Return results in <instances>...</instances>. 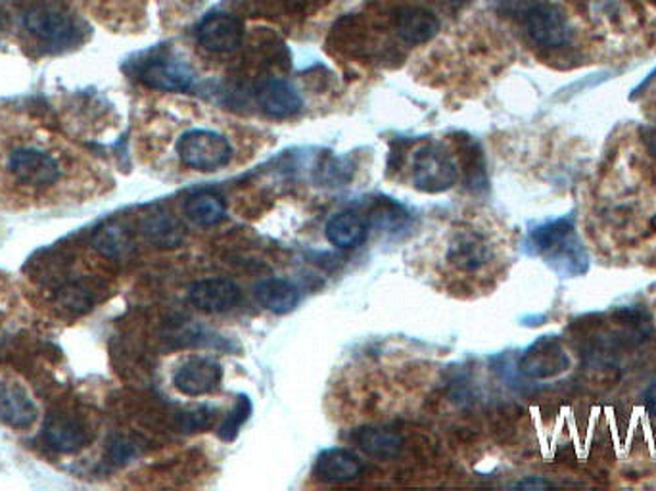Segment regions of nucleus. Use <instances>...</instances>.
Segmentation results:
<instances>
[{
  "instance_id": "nucleus-1",
  "label": "nucleus",
  "mask_w": 656,
  "mask_h": 491,
  "mask_svg": "<svg viewBox=\"0 0 656 491\" xmlns=\"http://www.w3.org/2000/svg\"><path fill=\"white\" fill-rule=\"evenodd\" d=\"M106 186L108 175L93 158L47 133L0 135V209L73 206L101 196Z\"/></svg>"
},
{
  "instance_id": "nucleus-2",
  "label": "nucleus",
  "mask_w": 656,
  "mask_h": 491,
  "mask_svg": "<svg viewBox=\"0 0 656 491\" xmlns=\"http://www.w3.org/2000/svg\"><path fill=\"white\" fill-rule=\"evenodd\" d=\"M536 252L543 253L549 263L563 275L576 276L586 273L587 253L582 248L574 222L568 217L545 222L532 232Z\"/></svg>"
},
{
  "instance_id": "nucleus-3",
  "label": "nucleus",
  "mask_w": 656,
  "mask_h": 491,
  "mask_svg": "<svg viewBox=\"0 0 656 491\" xmlns=\"http://www.w3.org/2000/svg\"><path fill=\"white\" fill-rule=\"evenodd\" d=\"M94 432L96 430L93 416L85 413L81 407L68 403L56 407L47 414L41 439L48 449L60 455H70L93 444Z\"/></svg>"
},
{
  "instance_id": "nucleus-4",
  "label": "nucleus",
  "mask_w": 656,
  "mask_h": 491,
  "mask_svg": "<svg viewBox=\"0 0 656 491\" xmlns=\"http://www.w3.org/2000/svg\"><path fill=\"white\" fill-rule=\"evenodd\" d=\"M25 31L48 53H62L81 41L79 25L70 14L48 4L30 8L24 15Z\"/></svg>"
},
{
  "instance_id": "nucleus-5",
  "label": "nucleus",
  "mask_w": 656,
  "mask_h": 491,
  "mask_svg": "<svg viewBox=\"0 0 656 491\" xmlns=\"http://www.w3.org/2000/svg\"><path fill=\"white\" fill-rule=\"evenodd\" d=\"M175 152L185 168L211 173L231 161L232 146L217 130L191 129L179 137Z\"/></svg>"
},
{
  "instance_id": "nucleus-6",
  "label": "nucleus",
  "mask_w": 656,
  "mask_h": 491,
  "mask_svg": "<svg viewBox=\"0 0 656 491\" xmlns=\"http://www.w3.org/2000/svg\"><path fill=\"white\" fill-rule=\"evenodd\" d=\"M457 176L459 169L456 161L440 145L428 142L413 153L411 179L417 191L428 194L449 191L457 183Z\"/></svg>"
},
{
  "instance_id": "nucleus-7",
  "label": "nucleus",
  "mask_w": 656,
  "mask_h": 491,
  "mask_svg": "<svg viewBox=\"0 0 656 491\" xmlns=\"http://www.w3.org/2000/svg\"><path fill=\"white\" fill-rule=\"evenodd\" d=\"M37 419H39V409L24 380L12 373H2L0 375V424L16 432H25L35 426Z\"/></svg>"
},
{
  "instance_id": "nucleus-8",
  "label": "nucleus",
  "mask_w": 656,
  "mask_h": 491,
  "mask_svg": "<svg viewBox=\"0 0 656 491\" xmlns=\"http://www.w3.org/2000/svg\"><path fill=\"white\" fill-rule=\"evenodd\" d=\"M139 81L154 91L188 92L196 84V73L183 60L171 56H154L140 64Z\"/></svg>"
},
{
  "instance_id": "nucleus-9",
  "label": "nucleus",
  "mask_w": 656,
  "mask_h": 491,
  "mask_svg": "<svg viewBox=\"0 0 656 491\" xmlns=\"http://www.w3.org/2000/svg\"><path fill=\"white\" fill-rule=\"evenodd\" d=\"M223 367L206 355H193L179 365L173 386L186 398H200L221 388Z\"/></svg>"
},
{
  "instance_id": "nucleus-10",
  "label": "nucleus",
  "mask_w": 656,
  "mask_h": 491,
  "mask_svg": "<svg viewBox=\"0 0 656 491\" xmlns=\"http://www.w3.org/2000/svg\"><path fill=\"white\" fill-rule=\"evenodd\" d=\"M525 27L528 37L543 48H561L571 43V25L556 4H536L526 12Z\"/></svg>"
},
{
  "instance_id": "nucleus-11",
  "label": "nucleus",
  "mask_w": 656,
  "mask_h": 491,
  "mask_svg": "<svg viewBox=\"0 0 656 491\" xmlns=\"http://www.w3.org/2000/svg\"><path fill=\"white\" fill-rule=\"evenodd\" d=\"M571 365L568 353L563 342L556 336H541L533 342L522 357L518 359V368L522 375L533 380H543L561 375Z\"/></svg>"
},
{
  "instance_id": "nucleus-12",
  "label": "nucleus",
  "mask_w": 656,
  "mask_h": 491,
  "mask_svg": "<svg viewBox=\"0 0 656 491\" xmlns=\"http://www.w3.org/2000/svg\"><path fill=\"white\" fill-rule=\"evenodd\" d=\"M244 38V23L237 15L211 14L196 27V41L208 53H234Z\"/></svg>"
},
{
  "instance_id": "nucleus-13",
  "label": "nucleus",
  "mask_w": 656,
  "mask_h": 491,
  "mask_svg": "<svg viewBox=\"0 0 656 491\" xmlns=\"http://www.w3.org/2000/svg\"><path fill=\"white\" fill-rule=\"evenodd\" d=\"M188 299L204 313H227L242 301V288L229 278H204L191 286Z\"/></svg>"
},
{
  "instance_id": "nucleus-14",
  "label": "nucleus",
  "mask_w": 656,
  "mask_h": 491,
  "mask_svg": "<svg viewBox=\"0 0 656 491\" xmlns=\"http://www.w3.org/2000/svg\"><path fill=\"white\" fill-rule=\"evenodd\" d=\"M446 258L459 271L476 273L492 261L494 250L479 230H459L449 242Z\"/></svg>"
},
{
  "instance_id": "nucleus-15",
  "label": "nucleus",
  "mask_w": 656,
  "mask_h": 491,
  "mask_svg": "<svg viewBox=\"0 0 656 491\" xmlns=\"http://www.w3.org/2000/svg\"><path fill=\"white\" fill-rule=\"evenodd\" d=\"M255 102L265 114L278 119H286L300 112L303 100L298 89L285 79H267L257 84Z\"/></svg>"
},
{
  "instance_id": "nucleus-16",
  "label": "nucleus",
  "mask_w": 656,
  "mask_h": 491,
  "mask_svg": "<svg viewBox=\"0 0 656 491\" xmlns=\"http://www.w3.org/2000/svg\"><path fill=\"white\" fill-rule=\"evenodd\" d=\"M440 31V20L430 10L405 7L395 14V33L407 45H425Z\"/></svg>"
},
{
  "instance_id": "nucleus-17",
  "label": "nucleus",
  "mask_w": 656,
  "mask_h": 491,
  "mask_svg": "<svg viewBox=\"0 0 656 491\" xmlns=\"http://www.w3.org/2000/svg\"><path fill=\"white\" fill-rule=\"evenodd\" d=\"M369 229H371V221L367 215L357 209H344L329 219L324 232L331 244L341 250H352L356 246L364 244Z\"/></svg>"
},
{
  "instance_id": "nucleus-18",
  "label": "nucleus",
  "mask_w": 656,
  "mask_h": 491,
  "mask_svg": "<svg viewBox=\"0 0 656 491\" xmlns=\"http://www.w3.org/2000/svg\"><path fill=\"white\" fill-rule=\"evenodd\" d=\"M364 460L356 453L334 447L317 457L315 476L323 482H352L364 475Z\"/></svg>"
},
{
  "instance_id": "nucleus-19",
  "label": "nucleus",
  "mask_w": 656,
  "mask_h": 491,
  "mask_svg": "<svg viewBox=\"0 0 656 491\" xmlns=\"http://www.w3.org/2000/svg\"><path fill=\"white\" fill-rule=\"evenodd\" d=\"M352 439L372 459H395L402 453L403 437L387 426H361L354 432Z\"/></svg>"
},
{
  "instance_id": "nucleus-20",
  "label": "nucleus",
  "mask_w": 656,
  "mask_h": 491,
  "mask_svg": "<svg viewBox=\"0 0 656 491\" xmlns=\"http://www.w3.org/2000/svg\"><path fill=\"white\" fill-rule=\"evenodd\" d=\"M255 299L271 313L286 315L298 307L300 290L288 278H267L255 286Z\"/></svg>"
},
{
  "instance_id": "nucleus-21",
  "label": "nucleus",
  "mask_w": 656,
  "mask_h": 491,
  "mask_svg": "<svg viewBox=\"0 0 656 491\" xmlns=\"http://www.w3.org/2000/svg\"><path fill=\"white\" fill-rule=\"evenodd\" d=\"M185 215L198 227H214L227 215L223 196L216 192L198 191L191 194L185 202Z\"/></svg>"
},
{
  "instance_id": "nucleus-22",
  "label": "nucleus",
  "mask_w": 656,
  "mask_h": 491,
  "mask_svg": "<svg viewBox=\"0 0 656 491\" xmlns=\"http://www.w3.org/2000/svg\"><path fill=\"white\" fill-rule=\"evenodd\" d=\"M142 232L158 248L160 246L162 248H173V246L181 244V240H183L181 225L165 214H154L147 217L142 222Z\"/></svg>"
},
{
  "instance_id": "nucleus-23",
  "label": "nucleus",
  "mask_w": 656,
  "mask_h": 491,
  "mask_svg": "<svg viewBox=\"0 0 656 491\" xmlns=\"http://www.w3.org/2000/svg\"><path fill=\"white\" fill-rule=\"evenodd\" d=\"M252 414V401L246 396H239L231 411L225 414L223 421L217 426V437L223 442H232L239 436L240 429L246 424Z\"/></svg>"
},
{
  "instance_id": "nucleus-24",
  "label": "nucleus",
  "mask_w": 656,
  "mask_h": 491,
  "mask_svg": "<svg viewBox=\"0 0 656 491\" xmlns=\"http://www.w3.org/2000/svg\"><path fill=\"white\" fill-rule=\"evenodd\" d=\"M216 409H211L208 406L198 407L191 413L185 414L183 419V430L185 432H202V430L209 429L214 421H216Z\"/></svg>"
},
{
  "instance_id": "nucleus-25",
  "label": "nucleus",
  "mask_w": 656,
  "mask_h": 491,
  "mask_svg": "<svg viewBox=\"0 0 656 491\" xmlns=\"http://www.w3.org/2000/svg\"><path fill=\"white\" fill-rule=\"evenodd\" d=\"M371 222H379L380 227H390V229H394L398 225H402L405 221V212H403L402 207L398 206V204H387V206L380 207V209H375V214H372V219H369Z\"/></svg>"
},
{
  "instance_id": "nucleus-26",
  "label": "nucleus",
  "mask_w": 656,
  "mask_h": 491,
  "mask_svg": "<svg viewBox=\"0 0 656 491\" xmlns=\"http://www.w3.org/2000/svg\"><path fill=\"white\" fill-rule=\"evenodd\" d=\"M551 483L540 478H526L522 482L515 483V488H549Z\"/></svg>"
},
{
  "instance_id": "nucleus-27",
  "label": "nucleus",
  "mask_w": 656,
  "mask_h": 491,
  "mask_svg": "<svg viewBox=\"0 0 656 491\" xmlns=\"http://www.w3.org/2000/svg\"><path fill=\"white\" fill-rule=\"evenodd\" d=\"M645 401H647L648 411L656 414V382L645 391Z\"/></svg>"
},
{
  "instance_id": "nucleus-28",
  "label": "nucleus",
  "mask_w": 656,
  "mask_h": 491,
  "mask_svg": "<svg viewBox=\"0 0 656 491\" xmlns=\"http://www.w3.org/2000/svg\"><path fill=\"white\" fill-rule=\"evenodd\" d=\"M449 4H456V7H461V4H467V2H471V0H448Z\"/></svg>"
},
{
  "instance_id": "nucleus-29",
  "label": "nucleus",
  "mask_w": 656,
  "mask_h": 491,
  "mask_svg": "<svg viewBox=\"0 0 656 491\" xmlns=\"http://www.w3.org/2000/svg\"><path fill=\"white\" fill-rule=\"evenodd\" d=\"M648 2H651V4H655L656 7V0H648Z\"/></svg>"
}]
</instances>
